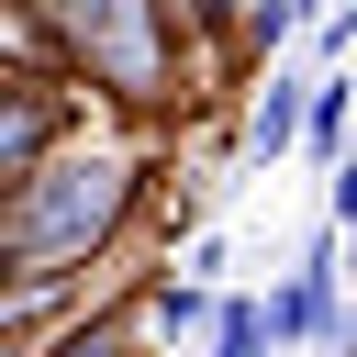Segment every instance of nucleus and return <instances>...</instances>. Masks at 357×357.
I'll use <instances>...</instances> for the list:
<instances>
[{
    "instance_id": "nucleus-10",
    "label": "nucleus",
    "mask_w": 357,
    "mask_h": 357,
    "mask_svg": "<svg viewBox=\"0 0 357 357\" xmlns=\"http://www.w3.org/2000/svg\"><path fill=\"white\" fill-rule=\"evenodd\" d=\"M167 11H178V33H190V45H223L245 0H167Z\"/></svg>"
},
{
    "instance_id": "nucleus-13",
    "label": "nucleus",
    "mask_w": 357,
    "mask_h": 357,
    "mask_svg": "<svg viewBox=\"0 0 357 357\" xmlns=\"http://www.w3.org/2000/svg\"><path fill=\"white\" fill-rule=\"evenodd\" d=\"M0 279H11V257H0Z\"/></svg>"
},
{
    "instance_id": "nucleus-2",
    "label": "nucleus",
    "mask_w": 357,
    "mask_h": 357,
    "mask_svg": "<svg viewBox=\"0 0 357 357\" xmlns=\"http://www.w3.org/2000/svg\"><path fill=\"white\" fill-rule=\"evenodd\" d=\"M33 22L56 33V67L67 78H89V89H112L123 112H145V100H167L178 89V11L167 0H33Z\"/></svg>"
},
{
    "instance_id": "nucleus-6",
    "label": "nucleus",
    "mask_w": 357,
    "mask_h": 357,
    "mask_svg": "<svg viewBox=\"0 0 357 357\" xmlns=\"http://www.w3.org/2000/svg\"><path fill=\"white\" fill-rule=\"evenodd\" d=\"M346 112H357V78H346V67H335V78H312V89H301V145H312V156H335V145H346Z\"/></svg>"
},
{
    "instance_id": "nucleus-8",
    "label": "nucleus",
    "mask_w": 357,
    "mask_h": 357,
    "mask_svg": "<svg viewBox=\"0 0 357 357\" xmlns=\"http://www.w3.org/2000/svg\"><path fill=\"white\" fill-rule=\"evenodd\" d=\"M268 346V312L257 301H212V357H257Z\"/></svg>"
},
{
    "instance_id": "nucleus-11",
    "label": "nucleus",
    "mask_w": 357,
    "mask_h": 357,
    "mask_svg": "<svg viewBox=\"0 0 357 357\" xmlns=\"http://www.w3.org/2000/svg\"><path fill=\"white\" fill-rule=\"evenodd\" d=\"M324 212H335V234H357V156H335V201Z\"/></svg>"
},
{
    "instance_id": "nucleus-1",
    "label": "nucleus",
    "mask_w": 357,
    "mask_h": 357,
    "mask_svg": "<svg viewBox=\"0 0 357 357\" xmlns=\"http://www.w3.org/2000/svg\"><path fill=\"white\" fill-rule=\"evenodd\" d=\"M134 190H145V178H134L123 145H78V134H67V145L0 201V257H11V279H45V290L78 279V268L134 223Z\"/></svg>"
},
{
    "instance_id": "nucleus-9",
    "label": "nucleus",
    "mask_w": 357,
    "mask_h": 357,
    "mask_svg": "<svg viewBox=\"0 0 357 357\" xmlns=\"http://www.w3.org/2000/svg\"><path fill=\"white\" fill-rule=\"evenodd\" d=\"M156 324H167V335L212 324V279H156Z\"/></svg>"
},
{
    "instance_id": "nucleus-5",
    "label": "nucleus",
    "mask_w": 357,
    "mask_h": 357,
    "mask_svg": "<svg viewBox=\"0 0 357 357\" xmlns=\"http://www.w3.org/2000/svg\"><path fill=\"white\" fill-rule=\"evenodd\" d=\"M301 89H312V78H279V67H268V89L245 100V156H290V145H301Z\"/></svg>"
},
{
    "instance_id": "nucleus-7",
    "label": "nucleus",
    "mask_w": 357,
    "mask_h": 357,
    "mask_svg": "<svg viewBox=\"0 0 357 357\" xmlns=\"http://www.w3.org/2000/svg\"><path fill=\"white\" fill-rule=\"evenodd\" d=\"M290 33H301V22H290V0H245V11H234V56H279Z\"/></svg>"
},
{
    "instance_id": "nucleus-12",
    "label": "nucleus",
    "mask_w": 357,
    "mask_h": 357,
    "mask_svg": "<svg viewBox=\"0 0 357 357\" xmlns=\"http://www.w3.org/2000/svg\"><path fill=\"white\" fill-rule=\"evenodd\" d=\"M312 11H324V0H290V22H312Z\"/></svg>"
},
{
    "instance_id": "nucleus-3",
    "label": "nucleus",
    "mask_w": 357,
    "mask_h": 357,
    "mask_svg": "<svg viewBox=\"0 0 357 357\" xmlns=\"http://www.w3.org/2000/svg\"><path fill=\"white\" fill-rule=\"evenodd\" d=\"M78 134V112H67V78H0V201L56 156Z\"/></svg>"
},
{
    "instance_id": "nucleus-4",
    "label": "nucleus",
    "mask_w": 357,
    "mask_h": 357,
    "mask_svg": "<svg viewBox=\"0 0 357 357\" xmlns=\"http://www.w3.org/2000/svg\"><path fill=\"white\" fill-rule=\"evenodd\" d=\"M257 312H268V346L335 335V245H312V257H301V279H290L279 301H257Z\"/></svg>"
}]
</instances>
